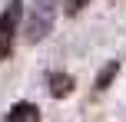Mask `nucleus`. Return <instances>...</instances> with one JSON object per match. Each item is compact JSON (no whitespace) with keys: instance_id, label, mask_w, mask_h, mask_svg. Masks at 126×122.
Returning a JSON list of instances; mask_svg holds the SVG:
<instances>
[{"instance_id":"nucleus-1","label":"nucleus","mask_w":126,"mask_h":122,"mask_svg":"<svg viewBox=\"0 0 126 122\" xmlns=\"http://www.w3.org/2000/svg\"><path fill=\"white\" fill-rule=\"evenodd\" d=\"M53 20H57V0H33L27 10V43H40L53 30Z\"/></svg>"},{"instance_id":"nucleus-2","label":"nucleus","mask_w":126,"mask_h":122,"mask_svg":"<svg viewBox=\"0 0 126 122\" xmlns=\"http://www.w3.org/2000/svg\"><path fill=\"white\" fill-rule=\"evenodd\" d=\"M20 20H23V3H20V0H10V3L3 7V13H0V63L10 59V53H13Z\"/></svg>"},{"instance_id":"nucleus-3","label":"nucleus","mask_w":126,"mask_h":122,"mask_svg":"<svg viewBox=\"0 0 126 122\" xmlns=\"http://www.w3.org/2000/svg\"><path fill=\"white\" fill-rule=\"evenodd\" d=\"M73 86H76V79L70 76V73H53L50 76V96L53 99H66L70 92H73Z\"/></svg>"},{"instance_id":"nucleus-4","label":"nucleus","mask_w":126,"mask_h":122,"mask_svg":"<svg viewBox=\"0 0 126 122\" xmlns=\"http://www.w3.org/2000/svg\"><path fill=\"white\" fill-rule=\"evenodd\" d=\"M3 122H40V109L33 102H17L10 112H7Z\"/></svg>"},{"instance_id":"nucleus-5","label":"nucleus","mask_w":126,"mask_h":122,"mask_svg":"<svg viewBox=\"0 0 126 122\" xmlns=\"http://www.w3.org/2000/svg\"><path fill=\"white\" fill-rule=\"evenodd\" d=\"M116 73H120V63H116V59L103 66V69H100V76H96V92H103V89H106V86L116 79Z\"/></svg>"},{"instance_id":"nucleus-6","label":"nucleus","mask_w":126,"mask_h":122,"mask_svg":"<svg viewBox=\"0 0 126 122\" xmlns=\"http://www.w3.org/2000/svg\"><path fill=\"white\" fill-rule=\"evenodd\" d=\"M83 3H86V0H70V7H66V13H80V10H83Z\"/></svg>"}]
</instances>
